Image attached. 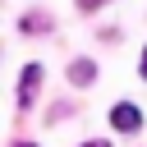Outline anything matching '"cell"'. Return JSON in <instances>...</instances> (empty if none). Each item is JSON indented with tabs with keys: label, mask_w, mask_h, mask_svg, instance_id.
Returning <instances> with one entry per match:
<instances>
[{
	"label": "cell",
	"mask_w": 147,
	"mask_h": 147,
	"mask_svg": "<svg viewBox=\"0 0 147 147\" xmlns=\"http://www.w3.org/2000/svg\"><path fill=\"white\" fill-rule=\"evenodd\" d=\"M14 147H32V142H14Z\"/></svg>",
	"instance_id": "obj_8"
},
{
	"label": "cell",
	"mask_w": 147,
	"mask_h": 147,
	"mask_svg": "<svg viewBox=\"0 0 147 147\" xmlns=\"http://www.w3.org/2000/svg\"><path fill=\"white\" fill-rule=\"evenodd\" d=\"M110 124H115L119 133H138V124H142V110H138L133 101H119V106L110 110Z\"/></svg>",
	"instance_id": "obj_1"
},
{
	"label": "cell",
	"mask_w": 147,
	"mask_h": 147,
	"mask_svg": "<svg viewBox=\"0 0 147 147\" xmlns=\"http://www.w3.org/2000/svg\"><path fill=\"white\" fill-rule=\"evenodd\" d=\"M41 28H51V18H41V14H28L23 18V32H41Z\"/></svg>",
	"instance_id": "obj_4"
},
{
	"label": "cell",
	"mask_w": 147,
	"mask_h": 147,
	"mask_svg": "<svg viewBox=\"0 0 147 147\" xmlns=\"http://www.w3.org/2000/svg\"><path fill=\"white\" fill-rule=\"evenodd\" d=\"M83 147H110V142H83Z\"/></svg>",
	"instance_id": "obj_7"
},
{
	"label": "cell",
	"mask_w": 147,
	"mask_h": 147,
	"mask_svg": "<svg viewBox=\"0 0 147 147\" xmlns=\"http://www.w3.org/2000/svg\"><path fill=\"white\" fill-rule=\"evenodd\" d=\"M101 5H106V0H78V9H83V14H92V9H101Z\"/></svg>",
	"instance_id": "obj_5"
},
{
	"label": "cell",
	"mask_w": 147,
	"mask_h": 147,
	"mask_svg": "<svg viewBox=\"0 0 147 147\" xmlns=\"http://www.w3.org/2000/svg\"><path fill=\"white\" fill-rule=\"evenodd\" d=\"M41 87V64H28L18 78V106H32V92Z\"/></svg>",
	"instance_id": "obj_2"
},
{
	"label": "cell",
	"mask_w": 147,
	"mask_h": 147,
	"mask_svg": "<svg viewBox=\"0 0 147 147\" xmlns=\"http://www.w3.org/2000/svg\"><path fill=\"white\" fill-rule=\"evenodd\" d=\"M138 74H142V78H147V51H142V60H138Z\"/></svg>",
	"instance_id": "obj_6"
},
{
	"label": "cell",
	"mask_w": 147,
	"mask_h": 147,
	"mask_svg": "<svg viewBox=\"0 0 147 147\" xmlns=\"http://www.w3.org/2000/svg\"><path fill=\"white\" fill-rule=\"evenodd\" d=\"M69 78H74L78 87H87V83L96 78V64H92V60H74V64H69Z\"/></svg>",
	"instance_id": "obj_3"
}]
</instances>
